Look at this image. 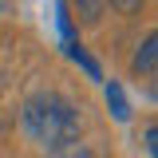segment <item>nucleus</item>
<instances>
[{
	"instance_id": "39448f33",
	"label": "nucleus",
	"mask_w": 158,
	"mask_h": 158,
	"mask_svg": "<svg viewBox=\"0 0 158 158\" xmlns=\"http://www.w3.org/2000/svg\"><path fill=\"white\" fill-rule=\"evenodd\" d=\"M71 56H75V63H83V67H87V75H91V79H103V75H99V67H95V59L87 56L79 44H71Z\"/></svg>"
},
{
	"instance_id": "20e7f679",
	"label": "nucleus",
	"mask_w": 158,
	"mask_h": 158,
	"mask_svg": "<svg viewBox=\"0 0 158 158\" xmlns=\"http://www.w3.org/2000/svg\"><path fill=\"white\" fill-rule=\"evenodd\" d=\"M75 12H79L83 20H99L103 12H111V4H99V0H79V4H75Z\"/></svg>"
},
{
	"instance_id": "423d86ee",
	"label": "nucleus",
	"mask_w": 158,
	"mask_h": 158,
	"mask_svg": "<svg viewBox=\"0 0 158 158\" xmlns=\"http://www.w3.org/2000/svg\"><path fill=\"white\" fill-rule=\"evenodd\" d=\"M142 142H146V154H150V158H158V123H154V127H146Z\"/></svg>"
},
{
	"instance_id": "f03ea898",
	"label": "nucleus",
	"mask_w": 158,
	"mask_h": 158,
	"mask_svg": "<svg viewBox=\"0 0 158 158\" xmlns=\"http://www.w3.org/2000/svg\"><path fill=\"white\" fill-rule=\"evenodd\" d=\"M131 71H135V75H142V79L158 71V28L135 48V56H131Z\"/></svg>"
},
{
	"instance_id": "f257e3e1",
	"label": "nucleus",
	"mask_w": 158,
	"mask_h": 158,
	"mask_svg": "<svg viewBox=\"0 0 158 158\" xmlns=\"http://www.w3.org/2000/svg\"><path fill=\"white\" fill-rule=\"evenodd\" d=\"M20 123H24L28 138L40 142V146H48V150H67V146H75V138H79L75 103L56 95V91L32 95L24 103V111H20Z\"/></svg>"
},
{
	"instance_id": "7ed1b4c3",
	"label": "nucleus",
	"mask_w": 158,
	"mask_h": 158,
	"mask_svg": "<svg viewBox=\"0 0 158 158\" xmlns=\"http://www.w3.org/2000/svg\"><path fill=\"white\" fill-rule=\"evenodd\" d=\"M107 103H111V111H115L118 123L131 118V107H127V99H123V87H118V83H107Z\"/></svg>"
},
{
	"instance_id": "0eeeda50",
	"label": "nucleus",
	"mask_w": 158,
	"mask_h": 158,
	"mask_svg": "<svg viewBox=\"0 0 158 158\" xmlns=\"http://www.w3.org/2000/svg\"><path fill=\"white\" fill-rule=\"evenodd\" d=\"M150 99L158 103V79H150Z\"/></svg>"
}]
</instances>
